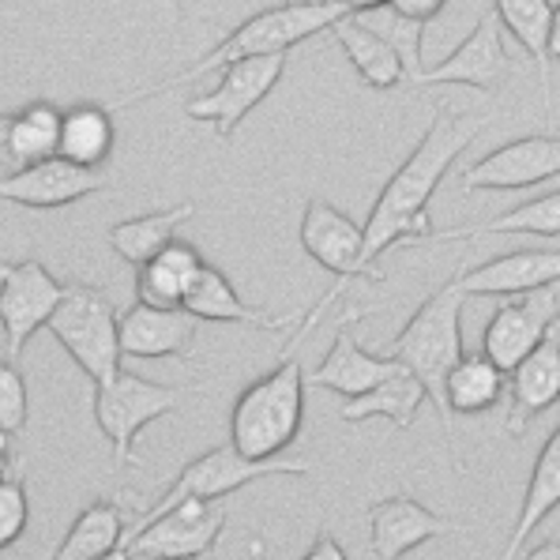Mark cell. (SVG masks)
I'll return each mask as SVG.
<instances>
[{
  "label": "cell",
  "mask_w": 560,
  "mask_h": 560,
  "mask_svg": "<svg viewBox=\"0 0 560 560\" xmlns=\"http://www.w3.org/2000/svg\"><path fill=\"white\" fill-rule=\"evenodd\" d=\"M489 128L486 114H459L452 102H436L425 136L410 159L381 188L365 222V248H361L358 279H384L376 260L395 245H421L429 237V200L441 188L447 170L463 151Z\"/></svg>",
  "instance_id": "cell-1"
},
{
  "label": "cell",
  "mask_w": 560,
  "mask_h": 560,
  "mask_svg": "<svg viewBox=\"0 0 560 560\" xmlns=\"http://www.w3.org/2000/svg\"><path fill=\"white\" fill-rule=\"evenodd\" d=\"M347 15V4L342 0H290V4H275L264 8V12L248 15L245 23H237L234 31L222 42H214L207 54L196 60V65L180 68V72L166 75V80L151 83V88H140L125 98L114 102V109H128L143 98H154V94H166L180 88V83H196L207 72H222L226 65H234L241 57H271V54H290L294 46H301L305 38L327 31L331 23H339Z\"/></svg>",
  "instance_id": "cell-2"
},
{
  "label": "cell",
  "mask_w": 560,
  "mask_h": 560,
  "mask_svg": "<svg viewBox=\"0 0 560 560\" xmlns=\"http://www.w3.org/2000/svg\"><path fill=\"white\" fill-rule=\"evenodd\" d=\"M463 294L459 287L444 282L418 305V313L402 324V331L387 342V354L399 358L402 365L425 384L429 402L436 407L447 441H452V410H447V376L463 358Z\"/></svg>",
  "instance_id": "cell-3"
},
{
  "label": "cell",
  "mask_w": 560,
  "mask_h": 560,
  "mask_svg": "<svg viewBox=\"0 0 560 560\" xmlns=\"http://www.w3.org/2000/svg\"><path fill=\"white\" fill-rule=\"evenodd\" d=\"M305 365L287 358L237 395L230 410V444L248 459H279L305 421Z\"/></svg>",
  "instance_id": "cell-4"
},
{
  "label": "cell",
  "mask_w": 560,
  "mask_h": 560,
  "mask_svg": "<svg viewBox=\"0 0 560 560\" xmlns=\"http://www.w3.org/2000/svg\"><path fill=\"white\" fill-rule=\"evenodd\" d=\"M49 335L68 350V358L88 373L94 387L109 384L120 373V313L106 294L94 287L72 282L65 301L49 320Z\"/></svg>",
  "instance_id": "cell-5"
},
{
  "label": "cell",
  "mask_w": 560,
  "mask_h": 560,
  "mask_svg": "<svg viewBox=\"0 0 560 560\" xmlns=\"http://www.w3.org/2000/svg\"><path fill=\"white\" fill-rule=\"evenodd\" d=\"M279 474H308V463L305 459H248L241 455L234 444H219L211 452H203L200 459L185 463L180 474L170 481L166 497L154 501V508L143 515L136 527H128V538H132L140 527H148L151 520L166 515L170 508L185 504V501H226L230 493H237L241 486H253V481H264V478H279Z\"/></svg>",
  "instance_id": "cell-6"
},
{
  "label": "cell",
  "mask_w": 560,
  "mask_h": 560,
  "mask_svg": "<svg viewBox=\"0 0 560 560\" xmlns=\"http://www.w3.org/2000/svg\"><path fill=\"white\" fill-rule=\"evenodd\" d=\"M301 248H305L308 260H316L324 271L335 275V282L324 290V298L316 301L313 313L301 320V327L290 335L287 350L298 347L316 324L324 320V313L335 305V298L347 294V287L358 279V264H361V248H365V226H358L347 211H339L327 200H308L305 214H301Z\"/></svg>",
  "instance_id": "cell-7"
},
{
  "label": "cell",
  "mask_w": 560,
  "mask_h": 560,
  "mask_svg": "<svg viewBox=\"0 0 560 560\" xmlns=\"http://www.w3.org/2000/svg\"><path fill=\"white\" fill-rule=\"evenodd\" d=\"M185 402V387L174 384H154L136 373H120L109 384L94 387V421H98L102 436L114 447L117 467H140L132 444L151 421L166 418V413L180 410Z\"/></svg>",
  "instance_id": "cell-8"
},
{
  "label": "cell",
  "mask_w": 560,
  "mask_h": 560,
  "mask_svg": "<svg viewBox=\"0 0 560 560\" xmlns=\"http://www.w3.org/2000/svg\"><path fill=\"white\" fill-rule=\"evenodd\" d=\"M282 72H287V54L241 57L234 65L222 68L219 83H214L211 91H203L200 98L188 102L185 114L192 120H207L219 140H234L241 120L279 88Z\"/></svg>",
  "instance_id": "cell-9"
},
{
  "label": "cell",
  "mask_w": 560,
  "mask_h": 560,
  "mask_svg": "<svg viewBox=\"0 0 560 560\" xmlns=\"http://www.w3.org/2000/svg\"><path fill=\"white\" fill-rule=\"evenodd\" d=\"M65 294L68 287L54 279V271L42 260L4 264V271H0V320H4L8 361L23 354V347L38 327H49Z\"/></svg>",
  "instance_id": "cell-10"
},
{
  "label": "cell",
  "mask_w": 560,
  "mask_h": 560,
  "mask_svg": "<svg viewBox=\"0 0 560 560\" xmlns=\"http://www.w3.org/2000/svg\"><path fill=\"white\" fill-rule=\"evenodd\" d=\"M226 530V501H185L140 527L125 546L143 560H200Z\"/></svg>",
  "instance_id": "cell-11"
},
{
  "label": "cell",
  "mask_w": 560,
  "mask_h": 560,
  "mask_svg": "<svg viewBox=\"0 0 560 560\" xmlns=\"http://www.w3.org/2000/svg\"><path fill=\"white\" fill-rule=\"evenodd\" d=\"M501 20L481 15L474 23V31L459 42V49H452L436 68H421L413 75V88H474V91H497L512 75V57L504 49L501 38Z\"/></svg>",
  "instance_id": "cell-12"
},
{
  "label": "cell",
  "mask_w": 560,
  "mask_h": 560,
  "mask_svg": "<svg viewBox=\"0 0 560 560\" xmlns=\"http://www.w3.org/2000/svg\"><path fill=\"white\" fill-rule=\"evenodd\" d=\"M557 316H560V294L553 287L515 294L512 301H501V308L489 316L486 331H481V350H486L504 373H512L523 358H530L534 350L546 342Z\"/></svg>",
  "instance_id": "cell-13"
},
{
  "label": "cell",
  "mask_w": 560,
  "mask_h": 560,
  "mask_svg": "<svg viewBox=\"0 0 560 560\" xmlns=\"http://www.w3.org/2000/svg\"><path fill=\"white\" fill-rule=\"evenodd\" d=\"M560 177V136H523L459 174V192H520Z\"/></svg>",
  "instance_id": "cell-14"
},
{
  "label": "cell",
  "mask_w": 560,
  "mask_h": 560,
  "mask_svg": "<svg viewBox=\"0 0 560 560\" xmlns=\"http://www.w3.org/2000/svg\"><path fill=\"white\" fill-rule=\"evenodd\" d=\"M361 316H369V308H354V313L342 316L331 350H327L320 365L308 373V387H324V392H335V395H342V399H358V395L373 392V387H381L384 381H392L395 373L407 369L399 358L369 354V350L361 347L354 335V324Z\"/></svg>",
  "instance_id": "cell-15"
},
{
  "label": "cell",
  "mask_w": 560,
  "mask_h": 560,
  "mask_svg": "<svg viewBox=\"0 0 560 560\" xmlns=\"http://www.w3.org/2000/svg\"><path fill=\"white\" fill-rule=\"evenodd\" d=\"M102 192L98 170L75 166L65 154H54L46 162H34V166L12 170L0 180V196L8 203L31 207V211H57V207L80 203L88 196Z\"/></svg>",
  "instance_id": "cell-16"
},
{
  "label": "cell",
  "mask_w": 560,
  "mask_h": 560,
  "mask_svg": "<svg viewBox=\"0 0 560 560\" xmlns=\"http://www.w3.org/2000/svg\"><path fill=\"white\" fill-rule=\"evenodd\" d=\"M467 530L470 527H463V523L429 512L413 497H387V501L373 504V512H369V549H373L376 560H402L418 546H425V541Z\"/></svg>",
  "instance_id": "cell-17"
},
{
  "label": "cell",
  "mask_w": 560,
  "mask_h": 560,
  "mask_svg": "<svg viewBox=\"0 0 560 560\" xmlns=\"http://www.w3.org/2000/svg\"><path fill=\"white\" fill-rule=\"evenodd\" d=\"M560 282V248H520L455 275L467 298H515Z\"/></svg>",
  "instance_id": "cell-18"
},
{
  "label": "cell",
  "mask_w": 560,
  "mask_h": 560,
  "mask_svg": "<svg viewBox=\"0 0 560 560\" xmlns=\"http://www.w3.org/2000/svg\"><path fill=\"white\" fill-rule=\"evenodd\" d=\"M557 402H560V316L553 331L546 335V342L508 373L504 429L512 436H523L530 421L538 413H546L549 407H557Z\"/></svg>",
  "instance_id": "cell-19"
},
{
  "label": "cell",
  "mask_w": 560,
  "mask_h": 560,
  "mask_svg": "<svg viewBox=\"0 0 560 560\" xmlns=\"http://www.w3.org/2000/svg\"><path fill=\"white\" fill-rule=\"evenodd\" d=\"M120 347L125 358L196 361V316L188 308H154L136 301L120 313Z\"/></svg>",
  "instance_id": "cell-20"
},
{
  "label": "cell",
  "mask_w": 560,
  "mask_h": 560,
  "mask_svg": "<svg viewBox=\"0 0 560 560\" xmlns=\"http://www.w3.org/2000/svg\"><path fill=\"white\" fill-rule=\"evenodd\" d=\"M335 46L347 54V60L354 65V72L361 75V83L373 91H392L399 88L402 80H410L407 72V60H402L399 49L384 38L376 27H369L365 15L347 12L339 23L327 27Z\"/></svg>",
  "instance_id": "cell-21"
},
{
  "label": "cell",
  "mask_w": 560,
  "mask_h": 560,
  "mask_svg": "<svg viewBox=\"0 0 560 560\" xmlns=\"http://www.w3.org/2000/svg\"><path fill=\"white\" fill-rule=\"evenodd\" d=\"M203 267L207 260L200 256V248L180 237L170 241L159 256H151L136 271V301L154 308H185V298L192 294Z\"/></svg>",
  "instance_id": "cell-22"
},
{
  "label": "cell",
  "mask_w": 560,
  "mask_h": 560,
  "mask_svg": "<svg viewBox=\"0 0 560 560\" xmlns=\"http://www.w3.org/2000/svg\"><path fill=\"white\" fill-rule=\"evenodd\" d=\"M185 308L196 316V320H211V324H248L260 327V331H287L294 324V316H271L253 308L248 301H241V294L234 290V282L226 279V271H219L214 264H207L196 279L192 294L185 298Z\"/></svg>",
  "instance_id": "cell-23"
},
{
  "label": "cell",
  "mask_w": 560,
  "mask_h": 560,
  "mask_svg": "<svg viewBox=\"0 0 560 560\" xmlns=\"http://www.w3.org/2000/svg\"><path fill=\"white\" fill-rule=\"evenodd\" d=\"M557 508H560V425L553 429L546 447L538 452V459H534L520 520H515L512 534H508L501 560H520V549L527 546V538L557 512Z\"/></svg>",
  "instance_id": "cell-24"
},
{
  "label": "cell",
  "mask_w": 560,
  "mask_h": 560,
  "mask_svg": "<svg viewBox=\"0 0 560 560\" xmlns=\"http://www.w3.org/2000/svg\"><path fill=\"white\" fill-rule=\"evenodd\" d=\"M60 128H65V109H57L54 102H31L15 109L4 117V132H0L4 159L15 170L54 159L60 154Z\"/></svg>",
  "instance_id": "cell-25"
},
{
  "label": "cell",
  "mask_w": 560,
  "mask_h": 560,
  "mask_svg": "<svg viewBox=\"0 0 560 560\" xmlns=\"http://www.w3.org/2000/svg\"><path fill=\"white\" fill-rule=\"evenodd\" d=\"M553 8L549 0H493V12L501 20V27L520 42V49L530 57L534 72L541 83V106L549 109V34H553Z\"/></svg>",
  "instance_id": "cell-26"
},
{
  "label": "cell",
  "mask_w": 560,
  "mask_h": 560,
  "mask_svg": "<svg viewBox=\"0 0 560 560\" xmlns=\"http://www.w3.org/2000/svg\"><path fill=\"white\" fill-rule=\"evenodd\" d=\"M117 109L102 102H75L65 109V128H60V154L75 166L98 170L114 154L117 143Z\"/></svg>",
  "instance_id": "cell-27"
},
{
  "label": "cell",
  "mask_w": 560,
  "mask_h": 560,
  "mask_svg": "<svg viewBox=\"0 0 560 560\" xmlns=\"http://www.w3.org/2000/svg\"><path fill=\"white\" fill-rule=\"evenodd\" d=\"M196 214V203H174V207H162V211H143L136 219H125L109 230V245L125 264L140 267L148 264L151 256H159L170 241H177V226L188 222Z\"/></svg>",
  "instance_id": "cell-28"
},
{
  "label": "cell",
  "mask_w": 560,
  "mask_h": 560,
  "mask_svg": "<svg viewBox=\"0 0 560 560\" xmlns=\"http://www.w3.org/2000/svg\"><path fill=\"white\" fill-rule=\"evenodd\" d=\"M501 234H530V237H560V188L557 192H546L538 200H527L512 211L497 214L489 222H478V226H452V230H436L429 234L421 245H441V241H467V237H501Z\"/></svg>",
  "instance_id": "cell-29"
},
{
  "label": "cell",
  "mask_w": 560,
  "mask_h": 560,
  "mask_svg": "<svg viewBox=\"0 0 560 560\" xmlns=\"http://www.w3.org/2000/svg\"><path fill=\"white\" fill-rule=\"evenodd\" d=\"M425 399H429L425 384H421L410 369H402V373H395L392 381H384L381 387H373V392L342 402L339 421L358 425V421H369V418H387L392 425L410 429L413 418H418V407Z\"/></svg>",
  "instance_id": "cell-30"
},
{
  "label": "cell",
  "mask_w": 560,
  "mask_h": 560,
  "mask_svg": "<svg viewBox=\"0 0 560 560\" xmlns=\"http://www.w3.org/2000/svg\"><path fill=\"white\" fill-rule=\"evenodd\" d=\"M508 392V373L497 365L493 358L481 354H463L459 365L447 376V410L452 418H478V413L493 410L497 399Z\"/></svg>",
  "instance_id": "cell-31"
},
{
  "label": "cell",
  "mask_w": 560,
  "mask_h": 560,
  "mask_svg": "<svg viewBox=\"0 0 560 560\" xmlns=\"http://www.w3.org/2000/svg\"><path fill=\"white\" fill-rule=\"evenodd\" d=\"M125 538H128L125 508L98 501L83 508L80 520L72 523V530L57 546L54 560H102L106 553H114L117 546H125Z\"/></svg>",
  "instance_id": "cell-32"
},
{
  "label": "cell",
  "mask_w": 560,
  "mask_h": 560,
  "mask_svg": "<svg viewBox=\"0 0 560 560\" xmlns=\"http://www.w3.org/2000/svg\"><path fill=\"white\" fill-rule=\"evenodd\" d=\"M365 23H369V27L381 31L384 38L392 42L395 49H399L402 60H407L410 80H413V75L421 72V42H425V27H421V23L402 20V15L395 12L392 4L381 8V12H369V15H365Z\"/></svg>",
  "instance_id": "cell-33"
},
{
  "label": "cell",
  "mask_w": 560,
  "mask_h": 560,
  "mask_svg": "<svg viewBox=\"0 0 560 560\" xmlns=\"http://www.w3.org/2000/svg\"><path fill=\"white\" fill-rule=\"evenodd\" d=\"M31 523V501L27 486H23V474L4 467V481H0V549H12L23 538Z\"/></svg>",
  "instance_id": "cell-34"
},
{
  "label": "cell",
  "mask_w": 560,
  "mask_h": 560,
  "mask_svg": "<svg viewBox=\"0 0 560 560\" xmlns=\"http://www.w3.org/2000/svg\"><path fill=\"white\" fill-rule=\"evenodd\" d=\"M27 381L20 376V369L4 358L0 365V433L8 436H20L27 429Z\"/></svg>",
  "instance_id": "cell-35"
},
{
  "label": "cell",
  "mask_w": 560,
  "mask_h": 560,
  "mask_svg": "<svg viewBox=\"0 0 560 560\" xmlns=\"http://www.w3.org/2000/svg\"><path fill=\"white\" fill-rule=\"evenodd\" d=\"M174 4L177 20L207 23V27H219L226 34L248 20V0H174Z\"/></svg>",
  "instance_id": "cell-36"
},
{
  "label": "cell",
  "mask_w": 560,
  "mask_h": 560,
  "mask_svg": "<svg viewBox=\"0 0 560 560\" xmlns=\"http://www.w3.org/2000/svg\"><path fill=\"white\" fill-rule=\"evenodd\" d=\"M444 4H447V0H392V8L402 15V20L421 23V27H429V23L444 12Z\"/></svg>",
  "instance_id": "cell-37"
},
{
  "label": "cell",
  "mask_w": 560,
  "mask_h": 560,
  "mask_svg": "<svg viewBox=\"0 0 560 560\" xmlns=\"http://www.w3.org/2000/svg\"><path fill=\"white\" fill-rule=\"evenodd\" d=\"M301 560H350V557H347V549H342L339 541L331 538V534L320 530V534H316L313 546H308V553L301 557Z\"/></svg>",
  "instance_id": "cell-38"
},
{
  "label": "cell",
  "mask_w": 560,
  "mask_h": 560,
  "mask_svg": "<svg viewBox=\"0 0 560 560\" xmlns=\"http://www.w3.org/2000/svg\"><path fill=\"white\" fill-rule=\"evenodd\" d=\"M347 4V12L354 15H369V12H381V8H387L392 0H342Z\"/></svg>",
  "instance_id": "cell-39"
},
{
  "label": "cell",
  "mask_w": 560,
  "mask_h": 560,
  "mask_svg": "<svg viewBox=\"0 0 560 560\" xmlns=\"http://www.w3.org/2000/svg\"><path fill=\"white\" fill-rule=\"evenodd\" d=\"M527 560H560V541L546 538V541H541V546H534V549H530Z\"/></svg>",
  "instance_id": "cell-40"
},
{
  "label": "cell",
  "mask_w": 560,
  "mask_h": 560,
  "mask_svg": "<svg viewBox=\"0 0 560 560\" xmlns=\"http://www.w3.org/2000/svg\"><path fill=\"white\" fill-rule=\"evenodd\" d=\"M549 54H553V60H560V4L553 8V34H549Z\"/></svg>",
  "instance_id": "cell-41"
},
{
  "label": "cell",
  "mask_w": 560,
  "mask_h": 560,
  "mask_svg": "<svg viewBox=\"0 0 560 560\" xmlns=\"http://www.w3.org/2000/svg\"><path fill=\"white\" fill-rule=\"evenodd\" d=\"M102 560H132V549H128V546H117L114 553H106Z\"/></svg>",
  "instance_id": "cell-42"
}]
</instances>
